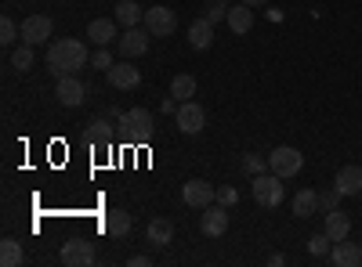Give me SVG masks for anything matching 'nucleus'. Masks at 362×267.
Here are the masks:
<instances>
[{"label":"nucleus","instance_id":"14","mask_svg":"<svg viewBox=\"0 0 362 267\" xmlns=\"http://www.w3.org/2000/svg\"><path fill=\"white\" fill-rule=\"evenodd\" d=\"M116 29H119L116 18H95V22L87 25V40L98 44V47H109V44L116 40Z\"/></svg>","mask_w":362,"mask_h":267},{"label":"nucleus","instance_id":"7","mask_svg":"<svg viewBox=\"0 0 362 267\" xmlns=\"http://www.w3.org/2000/svg\"><path fill=\"white\" fill-rule=\"evenodd\" d=\"M112 116L119 120L124 130H131L138 137H153V112H148V108H131V112H116L112 108Z\"/></svg>","mask_w":362,"mask_h":267},{"label":"nucleus","instance_id":"11","mask_svg":"<svg viewBox=\"0 0 362 267\" xmlns=\"http://www.w3.org/2000/svg\"><path fill=\"white\" fill-rule=\"evenodd\" d=\"M138 83H141V73L131 58H124V62H116L109 69V87H116V91H134Z\"/></svg>","mask_w":362,"mask_h":267},{"label":"nucleus","instance_id":"3","mask_svg":"<svg viewBox=\"0 0 362 267\" xmlns=\"http://www.w3.org/2000/svg\"><path fill=\"white\" fill-rule=\"evenodd\" d=\"M268 170L279 173L283 181H286V177H297L300 170H305V156H300L297 148H290V144H279L276 152L268 156Z\"/></svg>","mask_w":362,"mask_h":267},{"label":"nucleus","instance_id":"37","mask_svg":"<svg viewBox=\"0 0 362 267\" xmlns=\"http://www.w3.org/2000/svg\"><path fill=\"white\" fill-rule=\"evenodd\" d=\"M148 263H153V260L141 256V253H138V256H131V267H148Z\"/></svg>","mask_w":362,"mask_h":267},{"label":"nucleus","instance_id":"18","mask_svg":"<svg viewBox=\"0 0 362 267\" xmlns=\"http://www.w3.org/2000/svg\"><path fill=\"white\" fill-rule=\"evenodd\" d=\"M329 260H334L337 267H358L362 263V249L355 242L341 239V242H334V249H329Z\"/></svg>","mask_w":362,"mask_h":267},{"label":"nucleus","instance_id":"2","mask_svg":"<svg viewBox=\"0 0 362 267\" xmlns=\"http://www.w3.org/2000/svg\"><path fill=\"white\" fill-rule=\"evenodd\" d=\"M254 199L261 202V206H283V199H286V185H283V177L279 173H257L254 177Z\"/></svg>","mask_w":362,"mask_h":267},{"label":"nucleus","instance_id":"8","mask_svg":"<svg viewBox=\"0 0 362 267\" xmlns=\"http://www.w3.org/2000/svg\"><path fill=\"white\" fill-rule=\"evenodd\" d=\"M145 29L153 37H170L174 29H177V15L170 11V8H145Z\"/></svg>","mask_w":362,"mask_h":267},{"label":"nucleus","instance_id":"27","mask_svg":"<svg viewBox=\"0 0 362 267\" xmlns=\"http://www.w3.org/2000/svg\"><path fill=\"white\" fill-rule=\"evenodd\" d=\"M329 249H334V239H329L326 231H319V235H312V239H308V253L312 256H329Z\"/></svg>","mask_w":362,"mask_h":267},{"label":"nucleus","instance_id":"4","mask_svg":"<svg viewBox=\"0 0 362 267\" xmlns=\"http://www.w3.org/2000/svg\"><path fill=\"white\" fill-rule=\"evenodd\" d=\"M174 120H177V130H181V134H199V130L206 127V112H203V105L192 98V101H181V105H177Z\"/></svg>","mask_w":362,"mask_h":267},{"label":"nucleus","instance_id":"15","mask_svg":"<svg viewBox=\"0 0 362 267\" xmlns=\"http://www.w3.org/2000/svg\"><path fill=\"white\" fill-rule=\"evenodd\" d=\"M334 188L341 195H362V166H341L334 177Z\"/></svg>","mask_w":362,"mask_h":267},{"label":"nucleus","instance_id":"19","mask_svg":"<svg viewBox=\"0 0 362 267\" xmlns=\"http://www.w3.org/2000/svg\"><path fill=\"white\" fill-rule=\"evenodd\" d=\"M225 22H228V29H232V33H239V37H243V33H250V25H254V8H250V4H232Z\"/></svg>","mask_w":362,"mask_h":267},{"label":"nucleus","instance_id":"16","mask_svg":"<svg viewBox=\"0 0 362 267\" xmlns=\"http://www.w3.org/2000/svg\"><path fill=\"white\" fill-rule=\"evenodd\" d=\"M189 44L196 51H206L210 44H214V22H210L206 15H199L192 25H189Z\"/></svg>","mask_w":362,"mask_h":267},{"label":"nucleus","instance_id":"30","mask_svg":"<svg viewBox=\"0 0 362 267\" xmlns=\"http://www.w3.org/2000/svg\"><path fill=\"white\" fill-rule=\"evenodd\" d=\"M264 166H268V159H261V156H243V173L257 177V173H264Z\"/></svg>","mask_w":362,"mask_h":267},{"label":"nucleus","instance_id":"25","mask_svg":"<svg viewBox=\"0 0 362 267\" xmlns=\"http://www.w3.org/2000/svg\"><path fill=\"white\" fill-rule=\"evenodd\" d=\"M22 260H25L22 242H15V239H4V242H0V267H18Z\"/></svg>","mask_w":362,"mask_h":267},{"label":"nucleus","instance_id":"32","mask_svg":"<svg viewBox=\"0 0 362 267\" xmlns=\"http://www.w3.org/2000/svg\"><path fill=\"white\" fill-rule=\"evenodd\" d=\"M337 199H341V192L334 188V192H319V206L329 213V210H337Z\"/></svg>","mask_w":362,"mask_h":267},{"label":"nucleus","instance_id":"29","mask_svg":"<svg viewBox=\"0 0 362 267\" xmlns=\"http://www.w3.org/2000/svg\"><path fill=\"white\" fill-rule=\"evenodd\" d=\"M90 66H95V69H105V73H109V69L116 66V62H112V54H109V47H98L95 54H90Z\"/></svg>","mask_w":362,"mask_h":267},{"label":"nucleus","instance_id":"20","mask_svg":"<svg viewBox=\"0 0 362 267\" xmlns=\"http://www.w3.org/2000/svg\"><path fill=\"white\" fill-rule=\"evenodd\" d=\"M315 210H319V192H315V188H300V192L293 195V217L305 221V217H312Z\"/></svg>","mask_w":362,"mask_h":267},{"label":"nucleus","instance_id":"38","mask_svg":"<svg viewBox=\"0 0 362 267\" xmlns=\"http://www.w3.org/2000/svg\"><path fill=\"white\" fill-rule=\"evenodd\" d=\"M243 4H250V8H261V4H268V0H243Z\"/></svg>","mask_w":362,"mask_h":267},{"label":"nucleus","instance_id":"35","mask_svg":"<svg viewBox=\"0 0 362 267\" xmlns=\"http://www.w3.org/2000/svg\"><path fill=\"white\" fill-rule=\"evenodd\" d=\"M177 105H181V101H177V98H174V94H170V98H163V101H160V108H163V112H170V116H174V112H177Z\"/></svg>","mask_w":362,"mask_h":267},{"label":"nucleus","instance_id":"9","mask_svg":"<svg viewBox=\"0 0 362 267\" xmlns=\"http://www.w3.org/2000/svg\"><path fill=\"white\" fill-rule=\"evenodd\" d=\"M148 37H153L148 29H138V25H134V29H127V33L116 40L119 58H131V62H134V58H141V54L148 51Z\"/></svg>","mask_w":362,"mask_h":267},{"label":"nucleus","instance_id":"10","mask_svg":"<svg viewBox=\"0 0 362 267\" xmlns=\"http://www.w3.org/2000/svg\"><path fill=\"white\" fill-rule=\"evenodd\" d=\"M62 263H66V267H87V263H95V242L69 239V242L62 246Z\"/></svg>","mask_w":362,"mask_h":267},{"label":"nucleus","instance_id":"26","mask_svg":"<svg viewBox=\"0 0 362 267\" xmlns=\"http://www.w3.org/2000/svg\"><path fill=\"white\" fill-rule=\"evenodd\" d=\"M37 66V51H33V44H22L15 54H11V69L15 73H29Z\"/></svg>","mask_w":362,"mask_h":267},{"label":"nucleus","instance_id":"1","mask_svg":"<svg viewBox=\"0 0 362 267\" xmlns=\"http://www.w3.org/2000/svg\"><path fill=\"white\" fill-rule=\"evenodd\" d=\"M90 62V51L83 40L76 37H66V40H54L51 51H47V69L62 80V76H76L83 66Z\"/></svg>","mask_w":362,"mask_h":267},{"label":"nucleus","instance_id":"36","mask_svg":"<svg viewBox=\"0 0 362 267\" xmlns=\"http://www.w3.org/2000/svg\"><path fill=\"white\" fill-rule=\"evenodd\" d=\"M268 263H272V267H283V263H286V253H272Z\"/></svg>","mask_w":362,"mask_h":267},{"label":"nucleus","instance_id":"34","mask_svg":"<svg viewBox=\"0 0 362 267\" xmlns=\"http://www.w3.org/2000/svg\"><path fill=\"white\" fill-rule=\"evenodd\" d=\"M218 202H221V206H235V202H239V192L225 185V188H218Z\"/></svg>","mask_w":362,"mask_h":267},{"label":"nucleus","instance_id":"5","mask_svg":"<svg viewBox=\"0 0 362 267\" xmlns=\"http://www.w3.org/2000/svg\"><path fill=\"white\" fill-rule=\"evenodd\" d=\"M199 231L206 235V239H221V235L228 231V206H206V210L199 213Z\"/></svg>","mask_w":362,"mask_h":267},{"label":"nucleus","instance_id":"13","mask_svg":"<svg viewBox=\"0 0 362 267\" xmlns=\"http://www.w3.org/2000/svg\"><path fill=\"white\" fill-rule=\"evenodd\" d=\"M54 98L62 101L66 108H76V105H83V98H87V87H83L76 76H62V80H58V87H54Z\"/></svg>","mask_w":362,"mask_h":267},{"label":"nucleus","instance_id":"12","mask_svg":"<svg viewBox=\"0 0 362 267\" xmlns=\"http://www.w3.org/2000/svg\"><path fill=\"white\" fill-rule=\"evenodd\" d=\"M51 29H54V22L47 15H29V18H22V40L37 47V44L51 40Z\"/></svg>","mask_w":362,"mask_h":267},{"label":"nucleus","instance_id":"39","mask_svg":"<svg viewBox=\"0 0 362 267\" xmlns=\"http://www.w3.org/2000/svg\"><path fill=\"white\" fill-rule=\"evenodd\" d=\"M221 4H232V0H221Z\"/></svg>","mask_w":362,"mask_h":267},{"label":"nucleus","instance_id":"17","mask_svg":"<svg viewBox=\"0 0 362 267\" xmlns=\"http://www.w3.org/2000/svg\"><path fill=\"white\" fill-rule=\"evenodd\" d=\"M322 231H326L334 242H341V239H348V235H351V217H348L344 210H329V213H326Z\"/></svg>","mask_w":362,"mask_h":267},{"label":"nucleus","instance_id":"21","mask_svg":"<svg viewBox=\"0 0 362 267\" xmlns=\"http://www.w3.org/2000/svg\"><path fill=\"white\" fill-rule=\"evenodd\" d=\"M119 25H124V29H134L138 22H145V8H138L134 4V0H119V4H116V15H112Z\"/></svg>","mask_w":362,"mask_h":267},{"label":"nucleus","instance_id":"24","mask_svg":"<svg viewBox=\"0 0 362 267\" xmlns=\"http://www.w3.org/2000/svg\"><path fill=\"white\" fill-rule=\"evenodd\" d=\"M170 94H174L177 101H192V98H196V76H189V73L174 76V80H170Z\"/></svg>","mask_w":362,"mask_h":267},{"label":"nucleus","instance_id":"22","mask_svg":"<svg viewBox=\"0 0 362 267\" xmlns=\"http://www.w3.org/2000/svg\"><path fill=\"white\" fill-rule=\"evenodd\" d=\"M102 231H109L112 239H124V235H131V213H124V210H109L105 221H102Z\"/></svg>","mask_w":362,"mask_h":267},{"label":"nucleus","instance_id":"33","mask_svg":"<svg viewBox=\"0 0 362 267\" xmlns=\"http://www.w3.org/2000/svg\"><path fill=\"white\" fill-rule=\"evenodd\" d=\"M90 137H95V141H105V137H109V120H102V116H98V120L90 123Z\"/></svg>","mask_w":362,"mask_h":267},{"label":"nucleus","instance_id":"31","mask_svg":"<svg viewBox=\"0 0 362 267\" xmlns=\"http://www.w3.org/2000/svg\"><path fill=\"white\" fill-rule=\"evenodd\" d=\"M206 18H210V22H214V25H218L221 18H228V4H221V0H214V4H210V8H206Z\"/></svg>","mask_w":362,"mask_h":267},{"label":"nucleus","instance_id":"6","mask_svg":"<svg viewBox=\"0 0 362 267\" xmlns=\"http://www.w3.org/2000/svg\"><path fill=\"white\" fill-rule=\"evenodd\" d=\"M181 199H185V206H192V210H206V206L218 202V188L196 177V181H189L185 188H181Z\"/></svg>","mask_w":362,"mask_h":267},{"label":"nucleus","instance_id":"28","mask_svg":"<svg viewBox=\"0 0 362 267\" xmlns=\"http://www.w3.org/2000/svg\"><path fill=\"white\" fill-rule=\"evenodd\" d=\"M18 40V29H15V22L4 15V18H0V44H4V47H11Z\"/></svg>","mask_w":362,"mask_h":267},{"label":"nucleus","instance_id":"23","mask_svg":"<svg viewBox=\"0 0 362 267\" xmlns=\"http://www.w3.org/2000/svg\"><path fill=\"white\" fill-rule=\"evenodd\" d=\"M170 239H174V224L167 217L148 221V242H153V246H170Z\"/></svg>","mask_w":362,"mask_h":267}]
</instances>
